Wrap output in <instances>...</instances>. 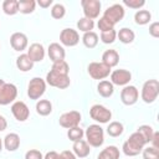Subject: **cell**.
I'll return each instance as SVG.
<instances>
[{
  "label": "cell",
  "mask_w": 159,
  "mask_h": 159,
  "mask_svg": "<svg viewBox=\"0 0 159 159\" xmlns=\"http://www.w3.org/2000/svg\"><path fill=\"white\" fill-rule=\"evenodd\" d=\"M145 144L147 143H145L144 138L138 132H134L123 143L122 149H123V153L127 157H135V155H138L145 148Z\"/></svg>",
  "instance_id": "obj_1"
},
{
  "label": "cell",
  "mask_w": 159,
  "mask_h": 159,
  "mask_svg": "<svg viewBox=\"0 0 159 159\" xmlns=\"http://www.w3.org/2000/svg\"><path fill=\"white\" fill-rule=\"evenodd\" d=\"M84 135H86V139H87L86 142L88 143L89 147L99 148L104 143V132H103V128L99 124L88 125L86 132H84Z\"/></svg>",
  "instance_id": "obj_2"
},
{
  "label": "cell",
  "mask_w": 159,
  "mask_h": 159,
  "mask_svg": "<svg viewBox=\"0 0 159 159\" xmlns=\"http://www.w3.org/2000/svg\"><path fill=\"white\" fill-rule=\"evenodd\" d=\"M159 94V82L157 80H148L144 82L140 92V97L145 103H153Z\"/></svg>",
  "instance_id": "obj_3"
},
{
  "label": "cell",
  "mask_w": 159,
  "mask_h": 159,
  "mask_svg": "<svg viewBox=\"0 0 159 159\" xmlns=\"http://www.w3.org/2000/svg\"><path fill=\"white\" fill-rule=\"evenodd\" d=\"M45 91H46V81L43 78L34 77L32 80H30L27 86V96L30 97V99L39 101L45 93Z\"/></svg>",
  "instance_id": "obj_4"
},
{
  "label": "cell",
  "mask_w": 159,
  "mask_h": 159,
  "mask_svg": "<svg viewBox=\"0 0 159 159\" xmlns=\"http://www.w3.org/2000/svg\"><path fill=\"white\" fill-rule=\"evenodd\" d=\"M87 72L93 80L103 81L111 75V67H108L103 62H91L87 67Z\"/></svg>",
  "instance_id": "obj_5"
},
{
  "label": "cell",
  "mask_w": 159,
  "mask_h": 159,
  "mask_svg": "<svg viewBox=\"0 0 159 159\" xmlns=\"http://www.w3.org/2000/svg\"><path fill=\"white\" fill-rule=\"evenodd\" d=\"M89 116L93 120L98 122V123H108L112 118V112L102 106V104H93L91 108H89Z\"/></svg>",
  "instance_id": "obj_6"
},
{
  "label": "cell",
  "mask_w": 159,
  "mask_h": 159,
  "mask_svg": "<svg viewBox=\"0 0 159 159\" xmlns=\"http://www.w3.org/2000/svg\"><path fill=\"white\" fill-rule=\"evenodd\" d=\"M17 97V88L12 83H4L0 86V106H7L12 103Z\"/></svg>",
  "instance_id": "obj_7"
},
{
  "label": "cell",
  "mask_w": 159,
  "mask_h": 159,
  "mask_svg": "<svg viewBox=\"0 0 159 159\" xmlns=\"http://www.w3.org/2000/svg\"><path fill=\"white\" fill-rule=\"evenodd\" d=\"M45 81H46V84H50L51 87H55V88H58V89H65L71 83V80H70L68 76L55 73L51 70H50V72H47Z\"/></svg>",
  "instance_id": "obj_8"
},
{
  "label": "cell",
  "mask_w": 159,
  "mask_h": 159,
  "mask_svg": "<svg viewBox=\"0 0 159 159\" xmlns=\"http://www.w3.org/2000/svg\"><path fill=\"white\" fill-rule=\"evenodd\" d=\"M81 6L83 9L84 17L94 20L99 16L101 12V1L99 0H82Z\"/></svg>",
  "instance_id": "obj_9"
},
{
  "label": "cell",
  "mask_w": 159,
  "mask_h": 159,
  "mask_svg": "<svg viewBox=\"0 0 159 159\" xmlns=\"http://www.w3.org/2000/svg\"><path fill=\"white\" fill-rule=\"evenodd\" d=\"M81 113L77 112V111H70V112H66L63 113L60 119H58V123L62 128H66V129H70V128H73V127H78L80 122H81Z\"/></svg>",
  "instance_id": "obj_10"
},
{
  "label": "cell",
  "mask_w": 159,
  "mask_h": 159,
  "mask_svg": "<svg viewBox=\"0 0 159 159\" xmlns=\"http://www.w3.org/2000/svg\"><path fill=\"white\" fill-rule=\"evenodd\" d=\"M139 98V91L135 86L127 84L120 91V101L125 106H133Z\"/></svg>",
  "instance_id": "obj_11"
},
{
  "label": "cell",
  "mask_w": 159,
  "mask_h": 159,
  "mask_svg": "<svg viewBox=\"0 0 159 159\" xmlns=\"http://www.w3.org/2000/svg\"><path fill=\"white\" fill-rule=\"evenodd\" d=\"M124 14H125V10L122 4H113L112 6L107 7V10H104L103 17L108 19L111 22L116 25L124 17Z\"/></svg>",
  "instance_id": "obj_12"
},
{
  "label": "cell",
  "mask_w": 159,
  "mask_h": 159,
  "mask_svg": "<svg viewBox=\"0 0 159 159\" xmlns=\"http://www.w3.org/2000/svg\"><path fill=\"white\" fill-rule=\"evenodd\" d=\"M111 83L114 86H127L130 80H132V73L128 70L124 68H119V70H114L113 72H111Z\"/></svg>",
  "instance_id": "obj_13"
},
{
  "label": "cell",
  "mask_w": 159,
  "mask_h": 159,
  "mask_svg": "<svg viewBox=\"0 0 159 159\" xmlns=\"http://www.w3.org/2000/svg\"><path fill=\"white\" fill-rule=\"evenodd\" d=\"M60 42L63 46L67 47H73L80 42V35L76 30L73 29H63L60 34Z\"/></svg>",
  "instance_id": "obj_14"
},
{
  "label": "cell",
  "mask_w": 159,
  "mask_h": 159,
  "mask_svg": "<svg viewBox=\"0 0 159 159\" xmlns=\"http://www.w3.org/2000/svg\"><path fill=\"white\" fill-rule=\"evenodd\" d=\"M11 113L15 117L16 120L19 122H25L26 119H29L30 116V109L27 107V104L22 101H16L11 104Z\"/></svg>",
  "instance_id": "obj_15"
},
{
  "label": "cell",
  "mask_w": 159,
  "mask_h": 159,
  "mask_svg": "<svg viewBox=\"0 0 159 159\" xmlns=\"http://www.w3.org/2000/svg\"><path fill=\"white\" fill-rule=\"evenodd\" d=\"M10 45L15 51L22 52L24 50H26V47L29 45L27 36L24 32H14L10 36Z\"/></svg>",
  "instance_id": "obj_16"
},
{
  "label": "cell",
  "mask_w": 159,
  "mask_h": 159,
  "mask_svg": "<svg viewBox=\"0 0 159 159\" xmlns=\"http://www.w3.org/2000/svg\"><path fill=\"white\" fill-rule=\"evenodd\" d=\"M47 55H48L50 60L52 61V63H55V62L65 61L66 51L62 47V45H60L57 42H52V43H50V46L47 48Z\"/></svg>",
  "instance_id": "obj_17"
},
{
  "label": "cell",
  "mask_w": 159,
  "mask_h": 159,
  "mask_svg": "<svg viewBox=\"0 0 159 159\" xmlns=\"http://www.w3.org/2000/svg\"><path fill=\"white\" fill-rule=\"evenodd\" d=\"M27 56L29 58L35 63V62H41L45 58V48L41 43L35 42L31 43L30 47L27 48Z\"/></svg>",
  "instance_id": "obj_18"
},
{
  "label": "cell",
  "mask_w": 159,
  "mask_h": 159,
  "mask_svg": "<svg viewBox=\"0 0 159 159\" xmlns=\"http://www.w3.org/2000/svg\"><path fill=\"white\" fill-rule=\"evenodd\" d=\"M72 149H73V154L76 155V158H86L89 155V152H91V147L83 139L73 142Z\"/></svg>",
  "instance_id": "obj_19"
},
{
  "label": "cell",
  "mask_w": 159,
  "mask_h": 159,
  "mask_svg": "<svg viewBox=\"0 0 159 159\" xmlns=\"http://www.w3.org/2000/svg\"><path fill=\"white\" fill-rule=\"evenodd\" d=\"M4 147L9 152H15L20 147V137L16 133H9L4 138Z\"/></svg>",
  "instance_id": "obj_20"
},
{
  "label": "cell",
  "mask_w": 159,
  "mask_h": 159,
  "mask_svg": "<svg viewBox=\"0 0 159 159\" xmlns=\"http://www.w3.org/2000/svg\"><path fill=\"white\" fill-rule=\"evenodd\" d=\"M104 65H107L108 67H114L118 65L119 62V53L116 50H106L102 55V61Z\"/></svg>",
  "instance_id": "obj_21"
},
{
  "label": "cell",
  "mask_w": 159,
  "mask_h": 159,
  "mask_svg": "<svg viewBox=\"0 0 159 159\" xmlns=\"http://www.w3.org/2000/svg\"><path fill=\"white\" fill-rule=\"evenodd\" d=\"M97 92L99 93V96H102L104 98H108L113 94L114 86L111 83V81H107V80L99 81V83L97 84Z\"/></svg>",
  "instance_id": "obj_22"
},
{
  "label": "cell",
  "mask_w": 159,
  "mask_h": 159,
  "mask_svg": "<svg viewBox=\"0 0 159 159\" xmlns=\"http://www.w3.org/2000/svg\"><path fill=\"white\" fill-rule=\"evenodd\" d=\"M16 67H17L21 72H29L30 70H32L34 62L29 58L27 53H21V55L16 58Z\"/></svg>",
  "instance_id": "obj_23"
},
{
  "label": "cell",
  "mask_w": 159,
  "mask_h": 159,
  "mask_svg": "<svg viewBox=\"0 0 159 159\" xmlns=\"http://www.w3.org/2000/svg\"><path fill=\"white\" fill-rule=\"evenodd\" d=\"M120 152L116 145H108L106 147L97 157V159H119Z\"/></svg>",
  "instance_id": "obj_24"
},
{
  "label": "cell",
  "mask_w": 159,
  "mask_h": 159,
  "mask_svg": "<svg viewBox=\"0 0 159 159\" xmlns=\"http://www.w3.org/2000/svg\"><path fill=\"white\" fill-rule=\"evenodd\" d=\"M117 37L119 39V41L122 43H132L134 41V39H135V34L129 27H122L117 32Z\"/></svg>",
  "instance_id": "obj_25"
},
{
  "label": "cell",
  "mask_w": 159,
  "mask_h": 159,
  "mask_svg": "<svg viewBox=\"0 0 159 159\" xmlns=\"http://www.w3.org/2000/svg\"><path fill=\"white\" fill-rule=\"evenodd\" d=\"M35 108H36L37 114H40L42 117H46L52 112V103L48 99H39L36 102Z\"/></svg>",
  "instance_id": "obj_26"
},
{
  "label": "cell",
  "mask_w": 159,
  "mask_h": 159,
  "mask_svg": "<svg viewBox=\"0 0 159 159\" xmlns=\"http://www.w3.org/2000/svg\"><path fill=\"white\" fill-rule=\"evenodd\" d=\"M36 1L35 0H17V9L21 14H31L35 11Z\"/></svg>",
  "instance_id": "obj_27"
},
{
  "label": "cell",
  "mask_w": 159,
  "mask_h": 159,
  "mask_svg": "<svg viewBox=\"0 0 159 159\" xmlns=\"http://www.w3.org/2000/svg\"><path fill=\"white\" fill-rule=\"evenodd\" d=\"M98 35L94 32V31H89V32H86L83 34L82 36V42L83 45L87 47V48H94L98 43Z\"/></svg>",
  "instance_id": "obj_28"
},
{
  "label": "cell",
  "mask_w": 159,
  "mask_h": 159,
  "mask_svg": "<svg viewBox=\"0 0 159 159\" xmlns=\"http://www.w3.org/2000/svg\"><path fill=\"white\" fill-rule=\"evenodd\" d=\"M123 130H124L123 124H122L120 122H117V120L111 122V123L108 124V127H107V133H108V135H111V137H113V138L119 137V135L123 133Z\"/></svg>",
  "instance_id": "obj_29"
},
{
  "label": "cell",
  "mask_w": 159,
  "mask_h": 159,
  "mask_svg": "<svg viewBox=\"0 0 159 159\" xmlns=\"http://www.w3.org/2000/svg\"><path fill=\"white\" fill-rule=\"evenodd\" d=\"M152 19V14L148 10H138L134 14V21L137 25H147Z\"/></svg>",
  "instance_id": "obj_30"
},
{
  "label": "cell",
  "mask_w": 159,
  "mask_h": 159,
  "mask_svg": "<svg viewBox=\"0 0 159 159\" xmlns=\"http://www.w3.org/2000/svg\"><path fill=\"white\" fill-rule=\"evenodd\" d=\"M2 11L6 14V15H15L19 12V9H17V0H5L2 2Z\"/></svg>",
  "instance_id": "obj_31"
},
{
  "label": "cell",
  "mask_w": 159,
  "mask_h": 159,
  "mask_svg": "<svg viewBox=\"0 0 159 159\" xmlns=\"http://www.w3.org/2000/svg\"><path fill=\"white\" fill-rule=\"evenodd\" d=\"M93 27H94V21H93V20H89V19H87V17H81V19L77 21V29H78L80 31H82L83 34L92 31Z\"/></svg>",
  "instance_id": "obj_32"
},
{
  "label": "cell",
  "mask_w": 159,
  "mask_h": 159,
  "mask_svg": "<svg viewBox=\"0 0 159 159\" xmlns=\"http://www.w3.org/2000/svg\"><path fill=\"white\" fill-rule=\"evenodd\" d=\"M51 71L55 72V73H58V75L68 76L70 67H68V63H67L66 61H60V62H55V63H52Z\"/></svg>",
  "instance_id": "obj_33"
},
{
  "label": "cell",
  "mask_w": 159,
  "mask_h": 159,
  "mask_svg": "<svg viewBox=\"0 0 159 159\" xmlns=\"http://www.w3.org/2000/svg\"><path fill=\"white\" fill-rule=\"evenodd\" d=\"M137 132L144 138L145 143H150V140H152V138H153V134H154V129H153L150 125H148V124H143V125L138 127Z\"/></svg>",
  "instance_id": "obj_34"
},
{
  "label": "cell",
  "mask_w": 159,
  "mask_h": 159,
  "mask_svg": "<svg viewBox=\"0 0 159 159\" xmlns=\"http://www.w3.org/2000/svg\"><path fill=\"white\" fill-rule=\"evenodd\" d=\"M83 135H84V132H83V129L80 128V127H73V128H70V129L67 130V137H68V139L72 140V142H77V140H80V139H82Z\"/></svg>",
  "instance_id": "obj_35"
},
{
  "label": "cell",
  "mask_w": 159,
  "mask_h": 159,
  "mask_svg": "<svg viewBox=\"0 0 159 159\" xmlns=\"http://www.w3.org/2000/svg\"><path fill=\"white\" fill-rule=\"evenodd\" d=\"M65 15H66V7H65L62 4L57 2V4H55V5L51 7V16H52L53 19L60 20V19H62Z\"/></svg>",
  "instance_id": "obj_36"
},
{
  "label": "cell",
  "mask_w": 159,
  "mask_h": 159,
  "mask_svg": "<svg viewBox=\"0 0 159 159\" xmlns=\"http://www.w3.org/2000/svg\"><path fill=\"white\" fill-rule=\"evenodd\" d=\"M117 39V31L113 29V30H109V31H104V32H101V41L103 43H113Z\"/></svg>",
  "instance_id": "obj_37"
},
{
  "label": "cell",
  "mask_w": 159,
  "mask_h": 159,
  "mask_svg": "<svg viewBox=\"0 0 159 159\" xmlns=\"http://www.w3.org/2000/svg\"><path fill=\"white\" fill-rule=\"evenodd\" d=\"M143 159H159V149L154 147H147L143 150Z\"/></svg>",
  "instance_id": "obj_38"
},
{
  "label": "cell",
  "mask_w": 159,
  "mask_h": 159,
  "mask_svg": "<svg viewBox=\"0 0 159 159\" xmlns=\"http://www.w3.org/2000/svg\"><path fill=\"white\" fill-rule=\"evenodd\" d=\"M97 26H98V29L101 30V32L109 31V30H113V29H114V24H113V22H111L108 19H106V17H103V16H102V17H99Z\"/></svg>",
  "instance_id": "obj_39"
},
{
  "label": "cell",
  "mask_w": 159,
  "mask_h": 159,
  "mask_svg": "<svg viewBox=\"0 0 159 159\" xmlns=\"http://www.w3.org/2000/svg\"><path fill=\"white\" fill-rule=\"evenodd\" d=\"M122 5H125V6L130 7V9L139 10L140 7H143L145 5V1L144 0H123Z\"/></svg>",
  "instance_id": "obj_40"
},
{
  "label": "cell",
  "mask_w": 159,
  "mask_h": 159,
  "mask_svg": "<svg viewBox=\"0 0 159 159\" xmlns=\"http://www.w3.org/2000/svg\"><path fill=\"white\" fill-rule=\"evenodd\" d=\"M25 159H43V155L37 149H30L25 154Z\"/></svg>",
  "instance_id": "obj_41"
},
{
  "label": "cell",
  "mask_w": 159,
  "mask_h": 159,
  "mask_svg": "<svg viewBox=\"0 0 159 159\" xmlns=\"http://www.w3.org/2000/svg\"><path fill=\"white\" fill-rule=\"evenodd\" d=\"M149 34L153 36V37H159V22H153L150 26H149Z\"/></svg>",
  "instance_id": "obj_42"
},
{
  "label": "cell",
  "mask_w": 159,
  "mask_h": 159,
  "mask_svg": "<svg viewBox=\"0 0 159 159\" xmlns=\"http://www.w3.org/2000/svg\"><path fill=\"white\" fill-rule=\"evenodd\" d=\"M57 159H77L76 155L73 154V152L71 150H63L58 154V158Z\"/></svg>",
  "instance_id": "obj_43"
},
{
  "label": "cell",
  "mask_w": 159,
  "mask_h": 159,
  "mask_svg": "<svg viewBox=\"0 0 159 159\" xmlns=\"http://www.w3.org/2000/svg\"><path fill=\"white\" fill-rule=\"evenodd\" d=\"M36 4H39V5H40V7L47 9V7H50V6L53 4V1H52V0H39Z\"/></svg>",
  "instance_id": "obj_44"
},
{
  "label": "cell",
  "mask_w": 159,
  "mask_h": 159,
  "mask_svg": "<svg viewBox=\"0 0 159 159\" xmlns=\"http://www.w3.org/2000/svg\"><path fill=\"white\" fill-rule=\"evenodd\" d=\"M158 139H159V133H158V132H154V134H153V138H152L150 143H152V147H154V148H157V149H159Z\"/></svg>",
  "instance_id": "obj_45"
},
{
  "label": "cell",
  "mask_w": 159,
  "mask_h": 159,
  "mask_svg": "<svg viewBox=\"0 0 159 159\" xmlns=\"http://www.w3.org/2000/svg\"><path fill=\"white\" fill-rule=\"evenodd\" d=\"M57 158H58V153L57 152H53V150L47 152L46 155L43 157V159H57Z\"/></svg>",
  "instance_id": "obj_46"
},
{
  "label": "cell",
  "mask_w": 159,
  "mask_h": 159,
  "mask_svg": "<svg viewBox=\"0 0 159 159\" xmlns=\"http://www.w3.org/2000/svg\"><path fill=\"white\" fill-rule=\"evenodd\" d=\"M6 127H7L6 119H5L2 116H0V132H4V130L6 129Z\"/></svg>",
  "instance_id": "obj_47"
},
{
  "label": "cell",
  "mask_w": 159,
  "mask_h": 159,
  "mask_svg": "<svg viewBox=\"0 0 159 159\" xmlns=\"http://www.w3.org/2000/svg\"><path fill=\"white\" fill-rule=\"evenodd\" d=\"M2 145H4V144H2V139L0 138V152L2 150Z\"/></svg>",
  "instance_id": "obj_48"
},
{
  "label": "cell",
  "mask_w": 159,
  "mask_h": 159,
  "mask_svg": "<svg viewBox=\"0 0 159 159\" xmlns=\"http://www.w3.org/2000/svg\"><path fill=\"white\" fill-rule=\"evenodd\" d=\"M4 83H5V81H4V80H1V78H0V86H2V84H4Z\"/></svg>",
  "instance_id": "obj_49"
}]
</instances>
